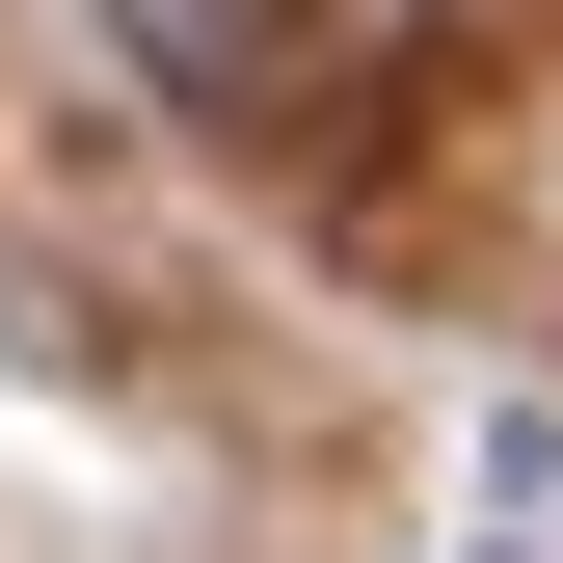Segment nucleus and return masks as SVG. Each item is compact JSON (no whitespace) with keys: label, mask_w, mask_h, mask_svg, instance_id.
I'll use <instances>...</instances> for the list:
<instances>
[{"label":"nucleus","mask_w":563,"mask_h":563,"mask_svg":"<svg viewBox=\"0 0 563 563\" xmlns=\"http://www.w3.org/2000/svg\"><path fill=\"white\" fill-rule=\"evenodd\" d=\"M108 54H134V108H188V134H296L322 0H108Z\"/></svg>","instance_id":"obj_1"}]
</instances>
